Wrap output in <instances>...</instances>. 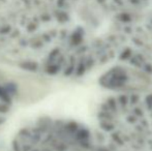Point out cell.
Instances as JSON below:
<instances>
[{"mask_svg":"<svg viewBox=\"0 0 152 151\" xmlns=\"http://www.w3.org/2000/svg\"><path fill=\"white\" fill-rule=\"evenodd\" d=\"M86 136L75 121L42 116L17 131L10 151H86Z\"/></svg>","mask_w":152,"mask_h":151,"instance_id":"cell-1","label":"cell"},{"mask_svg":"<svg viewBox=\"0 0 152 151\" xmlns=\"http://www.w3.org/2000/svg\"><path fill=\"white\" fill-rule=\"evenodd\" d=\"M18 95L16 83L0 73V133L14 111Z\"/></svg>","mask_w":152,"mask_h":151,"instance_id":"cell-2","label":"cell"}]
</instances>
